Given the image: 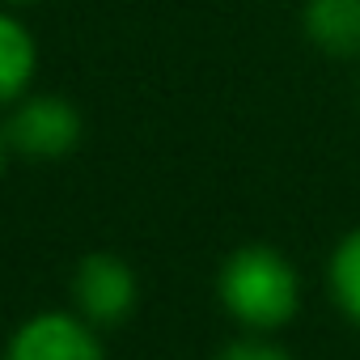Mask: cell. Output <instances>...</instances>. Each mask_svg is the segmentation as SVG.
Wrapping results in <instances>:
<instances>
[{"label":"cell","mask_w":360,"mask_h":360,"mask_svg":"<svg viewBox=\"0 0 360 360\" xmlns=\"http://www.w3.org/2000/svg\"><path fill=\"white\" fill-rule=\"evenodd\" d=\"M217 297L242 326L280 330L301 309V276L276 246L250 242L221 263Z\"/></svg>","instance_id":"1"},{"label":"cell","mask_w":360,"mask_h":360,"mask_svg":"<svg viewBox=\"0 0 360 360\" xmlns=\"http://www.w3.org/2000/svg\"><path fill=\"white\" fill-rule=\"evenodd\" d=\"M0 131L9 140V153H22L30 161H60L81 144L85 119L60 94H26L9 106Z\"/></svg>","instance_id":"2"},{"label":"cell","mask_w":360,"mask_h":360,"mask_svg":"<svg viewBox=\"0 0 360 360\" xmlns=\"http://www.w3.org/2000/svg\"><path fill=\"white\" fill-rule=\"evenodd\" d=\"M140 301V284L127 259L110 255V250H94L77 263L72 271V305L85 322L94 326H119L123 318H131Z\"/></svg>","instance_id":"3"},{"label":"cell","mask_w":360,"mask_h":360,"mask_svg":"<svg viewBox=\"0 0 360 360\" xmlns=\"http://www.w3.org/2000/svg\"><path fill=\"white\" fill-rule=\"evenodd\" d=\"M0 360H106L94 322H85L81 314H64V309H47L26 318Z\"/></svg>","instance_id":"4"},{"label":"cell","mask_w":360,"mask_h":360,"mask_svg":"<svg viewBox=\"0 0 360 360\" xmlns=\"http://www.w3.org/2000/svg\"><path fill=\"white\" fill-rule=\"evenodd\" d=\"M305 39L330 60H360V0H305Z\"/></svg>","instance_id":"5"},{"label":"cell","mask_w":360,"mask_h":360,"mask_svg":"<svg viewBox=\"0 0 360 360\" xmlns=\"http://www.w3.org/2000/svg\"><path fill=\"white\" fill-rule=\"evenodd\" d=\"M34 72H39V43L30 26L9 9H0V106L26 98Z\"/></svg>","instance_id":"6"},{"label":"cell","mask_w":360,"mask_h":360,"mask_svg":"<svg viewBox=\"0 0 360 360\" xmlns=\"http://www.w3.org/2000/svg\"><path fill=\"white\" fill-rule=\"evenodd\" d=\"M330 297L339 314L360 326V229L343 233L330 250Z\"/></svg>","instance_id":"7"},{"label":"cell","mask_w":360,"mask_h":360,"mask_svg":"<svg viewBox=\"0 0 360 360\" xmlns=\"http://www.w3.org/2000/svg\"><path fill=\"white\" fill-rule=\"evenodd\" d=\"M212 360H292L284 347H276V343H267V339H233V343H225Z\"/></svg>","instance_id":"8"},{"label":"cell","mask_w":360,"mask_h":360,"mask_svg":"<svg viewBox=\"0 0 360 360\" xmlns=\"http://www.w3.org/2000/svg\"><path fill=\"white\" fill-rule=\"evenodd\" d=\"M5 161H9V140H5V131H0V174H5Z\"/></svg>","instance_id":"9"},{"label":"cell","mask_w":360,"mask_h":360,"mask_svg":"<svg viewBox=\"0 0 360 360\" xmlns=\"http://www.w3.org/2000/svg\"><path fill=\"white\" fill-rule=\"evenodd\" d=\"M0 5H34V0H0Z\"/></svg>","instance_id":"10"}]
</instances>
